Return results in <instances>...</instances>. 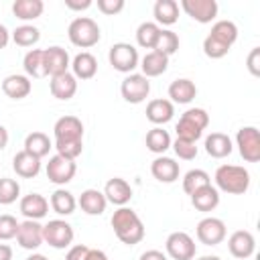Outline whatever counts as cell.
Listing matches in <instances>:
<instances>
[{"mask_svg": "<svg viewBox=\"0 0 260 260\" xmlns=\"http://www.w3.org/2000/svg\"><path fill=\"white\" fill-rule=\"evenodd\" d=\"M112 228H114V234L116 238L126 244V246H134V244H140L142 238H144V223L142 219L138 217V213L130 207H118L114 213H112V219H110Z\"/></svg>", "mask_w": 260, "mask_h": 260, "instance_id": "cell-1", "label": "cell"}, {"mask_svg": "<svg viewBox=\"0 0 260 260\" xmlns=\"http://www.w3.org/2000/svg\"><path fill=\"white\" fill-rule=\"evenodd\" d=\"M215 189L230 193V195H242L250 189V173L244 167L238 165H219L215 175Z\"/></svg>", "mask_w": 260, "mask_h": 260, "instance_id": "cell-2", "label": "cell"}, {"mask_svg": "<svg viewBox=\"0 0 260 260\" xmlns=\"http://www.w3.org/2000/svg\"><path fill=\"white\" fill-rule=\"evenodd\" d=\"M67 37L71 41V45L79 47V49H89L93 45L100 43L102 39V32H100V26L93 18L89 16H77L69 22L67 26Z\"/></svg>", "mask_w": 260, "mask_h": 260, "instance_id": "cell-3", "label": "cell"}, {"mask_svg": "<svg viewBox=\"0 0 260 260\" xmlns=\"http://www.w3.org/2000/svg\"><path fill=\"white\" fill-rule=\"evenodd\" d=\"M108 61L116 71L128 75L140 65L138 49L134 45H130V43H114L110 47V51H108Z\"/></svg>", "mask_w": 260, "mask_h": 260, "instance_id": "cell-4", "label": "cell"}, {"mask_svg": "<svg viewBox=\"0 0 260 260\" xmlns=\"http://www.w3.org/2000/svg\"><path fill=\"white\" fill-rule=\"evenodd\" d=\"M73 238H75L73 225L65 219H49L43 225V240H45V244H49L55 250L69 248L73 244Z\"/></svg>", "mask_w": 260, "mask_h": 260, "instance_id": "cell-5", "label": "cell"}, {"mask_svg": "<svg viewBox=\"0 0 260 260\" xmlns=\"http://www.w3.org/2000/svg\"><path fill=\"white\" fill-rule=\"evenodd\" d=\"M236 146L246 162L260 160V132L256 126H242L236 134Z\"/></svg>", "mask_w": 260, "mask_h": 260, "instance_id": "cell-6", "label": "cell"}, {"mask_svg": "<svg viewBox=\"0 0 260 260\" xmlns=\"http://www.w3.org/2000/svg\"><path fill=\"white\" fill-rule=\"evenodd\" d=\"M167 256L173 260H193L197 254L195 240L187 232H173L165 242Z\"/></svg>", "mask_w": 260, "mask_h": 260, "instance_id": "cell-7", "label": "cell"}, {"mask_svg": "<svg viewBox=\"0 0 260 260\" xmlns=\"http://www.w3.org/2000/svg\"><path fill=\"white\" fill-rule=\"evenodd\" d=\"M120 93L128 104H142L150 93V81L142 73H128L120 83Z\"/></svg>", "mask_w": 260, "mask_h": 260, "instance_id": "cell-8", "label": "cell"}, {"mask_svg": "<svg viewBox=\"0 0 260 260\" xmlns=\"http://www.w3.org/2000/svg\"><path fill=\"white\" fill-rule=\"evenodd\" d=\"M47 179L55 185H67L69 181H73L75 173H77V165L75 160H69L61 154H53L45 167Z\"/></svg>", "mask_w": 260, "mask_h": 260, "instance_id": "cell-9", "label": "cell"}, {"mask_svg": "<svg viewBox=\"0 0 260 260\" xmlns=\"http://www.w3.org/2000/svg\"><path fill=\"white\" fill-rule=\"evenodd\" d=\"M195 234H197V240L201 244H205V246H217V244H221L225 240L228 230H225L223 219L213 217V215H207V217H203L197 223Z\"/></svg>", "mask_w": 260, "mask_h": 260, "instance_id": "cell-10", "label": "cell"}, {"mask_svg": "<svg viewBox=\"0 0 260 260\" xmlns=\"http://www.w3.org/2000/svg\"><path fill=\"white\" fill-rule=\"evenodd\" d=\"M43 63H45V77L61 75V73L69 71V67H71L69 53L59 45L43 49Z\"/></svg>", "mask_w": 260, "mask_h": 260, "instance_id": "cell-11", "label": "cell"}, {"mask_svg": "<svg viewBox=\"0 0 260 260\" xmlns=\"http://www.w3.org/2000/svg\"><path fill=\"white\" fill-rule=\"evenodd\" d=\"M181 8L187 12V16H191L195 22H201V24L215 20L219 10L215 0H181Z\"/></svg>", "mask_w": 260, "mask_h": 260, "instance_id": "cell-12", "label": "cell"}, {"mask_svg": "<svg viewBox=\"0 0 260 260\" xmlns=\"http://www.w3.org/2000/svg\"><path fill=\"white\" fill-rule=\"evenodd\" d=\"M55 142H75L83 140V122L77 116H61L53 126Z\"/></svg>", "mask_w": 260, "mask_h": 260, "instance_id": "cell-13", "label": "cell"}, {"mask_svg": "<svg viewBox=\"0 0 260 260\" xmlns=\"http://www.w3.org/2000/svg\"><path fill=\"white\" fill-rule=\"evenodd\" d=\"M228 250L238 260H248L256 252V238L248 230H236L228 238Z\"/></svg>", "mask_w": 260, "mask_h": 260, "instance_id": "cell-14", "label": "cell"}, {"mask_svg": "<svg viewBox=\"0 0 260 260\" xmlns=\"http://www.w3.org/2000/svg\"><path fill=\"white\" fill-rule=\"evenodd\" d=\"M16 242L24 250H37L45 240H43V225L35 219H24L18 225Z\"/></svg>", "mask_w": 260, "mask_h": 260, "instance_id": "cell-15", "label": "cell"}, {"mask_svg": "<svg viewBox=\"0 0 260 260\" xmlns=\"http://www.w3.org/2000/svg\"><path fill=\"white\" fill-rule=\"evenodd\" d=\"M104 195H106V201L108 203H114L118 207H124L130 199H132V187L126 179L122 177H114L106 183L104 187Z\"/></svg>", "mask_w": 260, "mask_h": 260, "instance_id": "cell-16", "label": "cell"}, {"mask_svg": "<svg viewBox=\"0 0 260 260\" xmlns=\"http://www.w3.org/2000/svg\"><path fill=\"white\" fill-rule=\"evenodd\" d=\"M49 89H51V95H53L55 100L67 102V100H71V98L77 93V79L73 77L71 71H65V73H61V75L51 77Z\"/></svg>", "mask_w": 260, "mask_h": 260, "instance_id": "cell-17", "label": "cell"}, {"mask_svg": "<svg viewBox=\"0 0 260 260\" xmlns=\"http://www.w3.org/2000/svg\"><path fill=\"white\" fill-rule=\"evenodd\" d=\"M173 116H175V104L171 100L156 98L146 104V120L152 122L154 126H162V124L171 122Z\"/></svg>", "mask_w": 260, "mask_h": 260, "instance_id": "cell-18", "label": "cell"}, {"mask_svg": "<svg viewBox=\"0 0 260 260\" xmlns=\"http://www.w3.org/2000/svg\"><path fill=\"white\" fill-rule=\"evenodd\" d=\"M18 207L26 219H35V221L43 219L49 213V201L41 193H28V195L20 197Z\"/></svg>", "mask_w": 260, "mask_h": 260, "instance_id": "cell-19", "label": "cell"}, {"mask_svg": "<svg viewBox=\"0 0 260 260\" xmlns=\"http://www.w3.org/2000/svg\"><path fill=\"white\" fill-rule=\"evenodd\" d=\"M150 173H152V177H154L156 181H160V183H175V181L179 179L181 169H179V162H177L175 158L160 154V156H156V158L150 162Z\"/></svg>", "mask_w": 260, "mask_h": 260, "instance_id": "cell-20", "label": "cell"}, {"mask_svg": "<svg viewBox=\"0 0 260 260\" xmlns=\"http://www.w3.org/2000/svg\"><path fill=\"white\" fill-rule=\"evenodd\" d=\"M71 73L75 79H91L98 73V59L89 51H81L71 59Z\"/></svg>", "mask_w": 260, "mask_h": 260, "instance_id": "cell-21", "label": "cell"}, {"mask_svg": "<svg viewBox=\"0 0 260 260\" xmlns=\"http://www.w3.org/2000/svg\"><path fill=\"white\" fill-rule=\"evenodd\" d=\"M2 91L10 100H24L32 91V81L26 75H20V73L6 75L4 81H2Z\"/></svg>", "mask_w": 260, "mask_h": 260, "instance_id": "cell-22", "label": "cell"}, {"mask_svg": "<svg viewBox=\"0 0 260 260\" xmlns=\"http://www.w3.org/2000/svg\"><path fill=\"white\" fill-rule=\"evenodd\" d=\"M77 205L87 215H102L106 211V207H108V201H106L104 191H100V189H85V191H81V195L77 199Z\"/></svg>", "mask_w": 260, "mask_h": 260, "instance_id": "cell-23", "label": "cell"}, {"mask_svg": "<svg viewBox=\"0 0 260 260\" xmlns=\"http://www.w3.org/2000/svg\"><path fill=\"white\" fill-rule=\"evenodd\" d=\"M12 169L18 177L22 179H35L39 173H41V158L32 156L30 152L26 150H20L14 154L12 158Z\"/></svg>", "mask_w": 260, "mask_h": 260, "instance_id": "cell-24", "label": "cell"}, {"mask_svg": "<svg viewBox=\"0 0 260 260\" xmlns=\"http://www.w3.org/2000/svg\"><path fill=\"white\" fill-rule=\"evenodd\" d=\"M205 152L211 156V158H225L232 154L234 150V144H232V138L223 132H211L209 136H205Z\"/></svg>", "mask_w": 260, "mask_h": 260, "instance_id": "cell-25", "label": "cell"}, {"mask_svg": "<svg viewBox=\"0 0 260 260\" xmlns=\"http://www.w3.org/2000/svg\"><path fill=\"white\" fill-rule=\"evenodd\" d=\"M142 69V75L144 77H158L162 75L167 69H169V57L158 53V51H148L142 59H140V65Z\"/></svg>", "mask_w": 260, "mask_h": 260, "instance_id": "cell-26", "label": "cell"}, {"mask_svg": "<svg viewBox=\"0 0 260 260\" xmlns=\"http://www.w3.org/2000/svg\"><path fill=\"white\" fill-rule=\"evenodd\" d=\"M195 95H197V85L187 77L175 79L169 85V98L173 104H189L195 100Z\"/></svg>", "mask_w": 260, "mask_h": 260, "instance_id": "cell-27", "label": "cell"}, {"mask_svg": "<svg viewBox=\"0 0 260 260\" xmlns=\"http://www.w3.org/2000/svg\"><path fill=\"white\" fill-rule=\"evenodd\" d=\"M191 203L197 211H203V213H209L213 211L217 205H219V191L213 187V185H205L201 189H197L193 195H191Z\"/></svg>", "mask_w": 260, "mask_h": 260, "instance_id": "cell-28", "label": "cell"}, {"mask_svg": "<svg viewBox=\"0 0 260 260\" xmlns=\"http://www.w3.org/2000/svg\"><path fill=\"white\" fill-rule=\"evenodd\" d=\"M152 14H154L156 24L171 26L179 20V2L177 0H156L154 8H152Z\"/></svg>", "mask_w": 260, "mask_h": 260, "instance_id": "cell-29", "label": "cell"}, {"mask_svg": "<svg viewBox=\"0 0 260 260\" xmlns=\"http://www.w3.org/2000/svg\"><path fill=\"white\" fill-rule=\"evenodd\" d=\"M49 205H51V209H53L55 213H59V215H71V213L75 211V207H77V199H75L73 193L67 191V189H55V191L51 193Z\"/></svg>", "mask_w": 260, "mask_h": 260, "instance_id": "cell-30", "label": "cell"}, {"mask_svg": "<svg viewBox=\"0 0 260 260\" xmlns=\"http://www.w3.org/2000/svg\"><path fill=\"white\" fill-rule=\"evenodd\" d=\"M209 37H213L215 41H219V43H223V45H228L232 49V45L238 41V26H236L234 20H228V18L215 20L211 24Z\"/></svg>", "mask_w": 260, "mask_h": 260, "instance_id": "cell-31", "label": "cell"}, {"mask_svg": "<svg viewBox=\"0 0 260 260\" xmlns=\"http://www.w3.org/2000/svg\"><path fill=\"white\" fill-rule=\"evenodd\" d=\"M45 2L43 0H14L12 2V14L20 20H35L43 14Z\"/></svg>", "mask_w": 260, "mask_h": 260, "instance_id": "cell-32", "label": "cell"}, {"mask_svg": "<svg viewBox=\"0 0 260 260\" xmlns=\"http://www.w3.org/2000/svg\"><path fill=\"white\" fill-rule=\"evenodd\" d=\"M173 140H171V134L167 130H162L160 126H154L146 132V148L154 154H165L169 148H171Z\"/></svg>", "mask_w": 260, "mask_h": 260, "instance_id": "cell-33", "label": "cell"}, {"mask_svg": "<svg viewBox=\"0 0 260 260\" xmlns=\"http://www.w3.org/2000/svg\"><path fill=\"white\" fill-rule=\"evenodd\" d=\"M51 148H53V142L49 140V136H47L45 132H30V134H26V138H24V148H22V150L30 152V154L37 156V158H43V156L49 154Z\"/></svg>", "mask_w": 260, "mask_h": 260, "instance_id": "cell-34", "label": "cell"}, {"mask_svg": "<svg viewBox=\"0 0 260 260\" xmlns=\"http://www.w3.org/2000/svg\"><path fill=\"white\" fill-rule=\"evenodd\" d=\"M158 32H160V26H158L154 20H144V22H140L138 28H136V43H138V47L152 51L154 45H156Z\"/></svg>", "mask_w": 260, "mask_h": 260, "instance_id": "cell-35", "label": "cell"}, {"mask_svg": "<svg viewBox=\"0 0 260 260\" xmlns=\"http://www.w3.org/2000/svg\"><path fill=\"white\" fill-rule=\"evenodd\" d=\"M22 67H24V73L26 77H35V79H41L45 77V63H43V49H30L26 51L24 59H22Z\"/></svg>", "mask_w": 260, "mask_h": 260, "instance_id": "cell-36", "label": "cell"}, {"mask_svg": "<svg viewBox=\"0 0 260 260\" xmlns=\"http://www.w3.org/2000/svg\"><path fill=\"white\" fill-rule=\"evenodd\" d=\"M205 185H211V177H209V173L203 171V169H191V171H187L185 177H183V191H185L187 195H193L197 189H201V187H205Z\"/></svg>", "mask_w": 260, "mask_h": 260, "instance_id": "cell-37", "label": "cell"}, {"mask_svg": "<svg viewBox=\"0 0 260 260\" xmlns=\"http://www.w3.org/2000/svg\"><path fill=\"white\" fill-rule=\"evenodd\" d=\"M10 39H12L18 47H32V45L39 43L41 30H39L37 26H32V24H20V26H16V28L12 30Z\"/></svg>", "mask_w": 260, "mask_h": 260, "instance_id": "cell-38", "label": "cell"}, {"mask_svg": "<svg viewBox=\"0 0 260 260\" xmlns=\"http://www.w3.org/2000/svg\"><path fill=\"white\" fill-rule=\"evenodd\" d=\"M177 49H179V35H177L175 30L160 28L158 39H156V45H154V49H152V51H158V53H162V55L171 57V55H175V53H177Z\"/></svg>", "mask_w": 260, "mask_h": 260, "instance_id": "cell-39", "label": "cell"}, {"mask_svg": "<svg viewBox=\"0 0 260 260\" xmlns=\"http://www.w3.org/2000/svg\"><path fill=\"white\" fill-rule=\"evenodd\" d=\"M175 132H177V138L181 140H189V142H197L201 136H203V128H199L195 122H191L189 118H185L181 114L177 126H175Z\"/></svg>", "mask_w": 260, "mask_h": 260, "instance_id": "cell-40", "label": "cell"}, {"mask_svg": "<svg viewBox=\"0 0 260 260\" xmlns=\"http://www.w3.org/2000/svg\"><path fill=\"white\" fill-rule=\"evenodd\" d=\"M20 197V185L16 179L0 177V205H10Z\"/></svg>", "mask_w": 260, "mask_h": 260, "instance_id": "cell-41", "label": "cell"}, {"mask_svg": "<svg viewBox=\"0 0 260 260\" xmlns=\"http://www.w3.org/2000/svg\"><path fill=\"white\" fill-rule=\"evenodd\" d=\"M18 225H20V221H18L14 215H10V213L0 215V240H2V242H8V240L16 238Z\"/></svg>", "mask_w": 260, "mask_h": 260, "instance_id": "cell-42", "label": "cell"}, {"mask_svg": "<svg viewBox=\"0 0 260 260\" xmlns=\"http://www.w3.org/2000/svg\"><path fill=\"white\" fill-rule=\"evenodd\" d=\"M203 53L209 57V59H221V57H225L228 53H230V47L228 45H223V43H219V41H215L213 37H205L203 39Z\"/></svg>", "mask_w": 260, "mask_h": 260, "instance_id": "cell-43", "label": "cell"}, {"mask_svg": "<svg viewBox=\"0 0 260 260\" xmlns=\"http://www.w3.org/2000/svg\"><path fill=\"white\" fill-rule=\"evenodd\" d=\"M57 150V154L69 158V160H75L81 152H83V140H75V142H55L53 146Z\"/></svg>", "mask_w": 260, "mask_h": 260, "instance_id": "cell-44", "label": "cell"}, {"mask_svg": "<svg viewBox=\"0 0 260 260\" xmlns=\"http://www.w3.org/2000/svg\"><path fill=\"white\" fill-rule=\"evenodd\" d=\"M171 146H173L175 154H177L179 158H183V160H193V158L197 156V142H189V140L177 138Z\"/></svg>", "mask_w": 260, "mask_h": 260, "instance_id": "cell-45", "label": "cell"}, {"mask_svg": "<svg viewBox=\"0 0 260 260\" xmlns=\"http://www.w3.org/2000/svg\"><path fill=\"white\" fill-rule=\"evenodd\" d=\"M183 116L185 118H189L191 122H195L199 128H207L209 126V114L203 110V108H189V110H185L183 112Z\"/></svg>", "mask_w": 260, "mask_h": 260, "instance_id": "cell-46", "label": "cell"}, {"mask_svg": "<svg viewBox=\"0 0 260 260\" xmlns=\"http://www.w3.org/2000/svg\"><path fill=\"white\" fill-rule=\"evenodd\" d=\"M126 6L124 0H98V10L106 16H114L118 12H122Z\"/></svg>", "mask_w": 260, "mask_h": 260, "instance_id": "cell-47", "label": "cell"}, {"mask_svg": "<svg viewBox=\"0 0 260 260\" xmlns=\"http://www.w3.org/2000/svg\"><path fill=\"white\" fill-rule=\"evenodd\" d=\"M87 254H89V246L85 244H75L67 250L65 254V260H87Z\"/></svg>", "mask_w": 260, "mask_h": 260, "instance_id": "cell-48", "label": "cell"}, {"mask_svg": "<svg viewBox=\"0 0 260 260\" xmlns=\"http://www.w3.org/2000/svg\"><path fill=\"white\" fill-rule=\"evenodd\" d=\"M246 65H248V71H250L254 77L260 75V49H258V47H254V49L250 51V55H248V59H246Z\"/></svg>", "mask_w": 260, "mask_h": 260, "instance_id": "cell-49", "label": "cell"}, {"mask_svg": "<svg viewBox=\"0 0 260 260\" xmlns=\"http://www.w3.org/2000/svg\"><path fill=\"white\" fill-rule=\"evenodd\" d=\"M91 4H93L91 0H65V6H67L69 10H75V12H79V10H87Z\"/></svg>", "mask_w": 260, "mask_h": 260, "instance_id": "cell-50", "label": "cell"}, {"mask_svg": "<svg viewBox=\"0 0 260 260\" xmlns=\"http://www.w3.org/2000/svg\"><path fill=\"white\" fill-rule=\"evenodd\" d=\"M138 260H169V258H167V254L160 252V250H146V252L140 254Z\"/></svg>", "mask_w": 260, "mask_h": 260, "instance_id": "cell-51", "label": "cell"}, {"mask_svg": "<svg viewBox=\"0 0 260 260\" xmlns=\"http://www.w3.org/2000/svg\"><path fill=\"white\" fill-rule=\"evenodd\" d=\"M87 260H110L106 252L102 250H95V248H89V254H87Z\"/></svg>", "mask_w": 260, "mask_h": 260, "instance_id": "cell-52", "label": "cell"}, {"mask_svg": "<svg viewBox=\"0 0 260 260\" xmlns=\"http://www.w3.org/2000/svg\"><path fill=\"white\" fill-rule=\"evenodd\" d=\"M8 41H10V32H8V28L0 22V49H4V47L8 45Z\"/></svg>", "mask_w": 260, "mask_h": 260, "instance_id": "cell-53", "label": "cell"}, {"mask_svg": "<svg viewBox=\"0 0 260 260\" xmlns=\"http://www.w3.org/2000/svg\"><path fill=\"white\" fill-rule=\"evenodd\" d=\"M0 260H12V248L8 244H0Z\"/></svg>", "mask_w": 260, "mask_h": 260, "instance_id": "cell-54", "label": "cell"}, {"mask_svg": "<svg viewBox=\"0 0 260 260\" xmlns=\"http://www.w3.org/2000/svg\"><path fill=\"white\" fill-rule=\"evenodd\" d=\"M6 144H8V130L0 124V150H4Z\"/></svg>", "mask_w": 260, "mask_h": 260, "instance_id": "cell-55", "label": "cell"}, {"mask_svg": "<svg viewBox=\"0 0 260 260\" xmlns=\"http://www.w3.org/2000/svg\"><path fill=\"white\" fill-rule=\"evenodd\" d=\"M26 260H49V258H47L45 254H39V252H35V254H30Z\"/></svg>", "mask_w": 260, "mask_h": 260, "instance_id": "cell-56", "label": "cell"}, {"mask_svg": "<svg viewBox=\"0 0 260 260\" xmlns=\"http://www.w3.org/2000/svg\"><path fill=\"white\" fill-rule=\"evenodd\" d=\"M197 260H221L219 256H201V258H197Z\"/></svg>", "mask_w": 260, "mask_h": 260, "instance_id": "cell-57", "label": "cell"}]
</instances>
